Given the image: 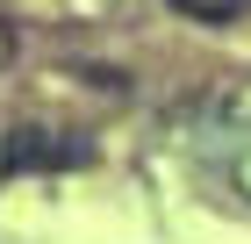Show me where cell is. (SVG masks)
<instances>
[{
	"label": "cell",
	"instance_id": "cell-1",
	"mask_svg": "<svg viewBox=\"0 0 251 244\" xmlns=\"http://www.w3.org/2000/svg\"><path fill=\"white\" fill-rule=\"evenodd\" d=\"M65 165H94V144H65L58 130H7L0 144V172L15 180V172H65Z\"/></svg>",
	"mask_w": 251,
	"mask_h": 244
},
{
	"label": "cell",
	"instance_id": "cell-2",
	"mask_svg": "<svg viewBox=\"0 0 251 244\" xmlns=\"http://www.w3.org/2000/svg\"><path fill=\"white\" fill-rule=\"evenodd\" d=\"M179 15H194V22H230V15H244L251 0H173Z\"/></svg>",
	"mask_w": 251,
	"mask_h": 244
},
{
	"label": "cell",
	"instance_id": "cell-3",
	"mask_svg": "<svg viewBox=\"0 0 251 244\" xmlns=\"http://www.w3.org/2000/svg\"><path fill=\"white\" fill-rule=\"evenodd\" d=\"M7 57H15V29L0 22V65H7Z\"/></svg>",
	"mask_w": 251,
	"mask_h": 244
}]
</instances>
